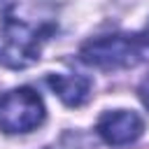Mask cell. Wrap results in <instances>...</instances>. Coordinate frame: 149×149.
I'll return each mask as SVG.
<instances>
[{"label": "cell", "mask_w": 149, "mask_h": 149, "mask_svg": "<svg viewBox=\"0 0 149 149\" xmlns=\"http://www.w3.org/2000/svg\"><path fill=\"white\" fill-rule=\"evenodd\" d=\"M79 58L81 63L105 70V72H116V70H128L149 58L144 42L137 35H126V33H114V35H100L91 37L79 47Z\"/></svg>", "instance_id": "2"}, {"label": "cell", "mask_w": 149, "mask_h": 149, "mask_svg": "<svg viewBox=\"0 0 149 149\" xmlns=\"http://www.w3.org/2000/svg\"><path fill=\"white\" fill-rule=\"evenodd\" d=\"M140 37H142V42H144V49H147V54H149V21H147L144 30L140 33Z\"/></svg>", "instance_id": "7"}, {"label": "cell", "mask_w": 149, "mask_h": 149, "mask_svg": "<svg viewBox=\"0 0 149 149\" xmlns=\"http://www.w3.org/2000/svg\"><path fill=\"white\" fill-rule=\"evenodd\" d=\"M144 130V121L133 109H107L95 123V133L109 147H126L135 142Z\"/></svg>", "instance_id": "4"}, {"label": "cell", "mask_w": 149, "mask_h": 149, "mask_svg": "<svg viewBox=\"0 0 149 149\" xmlns=\"http://www.w3.org/2000/svg\"><path fill=\"white\" fill-rule=\"evenodd\" d=\"M9 2H12V0H0V9H5V7H9Z\"/></svg>", "instance_id": "8"}, {"label": "cell", "mask_w": 149, "mask_h": 149, "mask_svg": "<svg viewBox=\"0 0 149 149\" xmlns=\"http://www.w3.org/2000/svg\"><path fill=\"white\" fill-rule=\"evenodd\" d=\"M47 84L58 95V100L68 107L86 105L93 91V81L86 74H49Z\"/></svg>", "instance_id": "5"}, {"label": "cell", "mask_w": 149, "mask_h": 149, "mask_svg": "<svg viewBox=\"0 0 149 149\" xmlns=\"http://www.w3.org/2000/svg\"><path fill=\"white\" fill-rule=\"evenodd\" d=\"M47 119L42 95L30 86H16L0 95V130L21 135L40 128Z\"/></svg>", "instance_id": "3"}, {"label": "cell", "mask_w": 149, "mask_h": 149, "mask_svg": "<svg viewBox=\"0 0 149 149\" xmlns=\"http://www.w3.org/2000/svg\"><path fill=\"white\" fill-rule=\"evenodd\" d=\"M51 30L54 26L49 23H33L28 19L5 14L0 23V65L12 70L35 65Z\"/></svg>", "instance_id": "1"}, {"label": "cell", "mask_w": 149, "mask_h": 149, "mask_svg": "<svg viewBox=\"0 0 149 149\" xmlns=\"http://www.w3.org/2000/svg\"><path fill=\"white\" fill-rule=\"evenodd\" d=\"M137 95H140L142 105L149 109V72L142 77V81H140V86H137Z\"/></svg>", "instance_id": "6"}]
</instances>
